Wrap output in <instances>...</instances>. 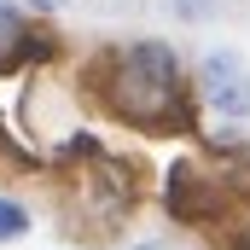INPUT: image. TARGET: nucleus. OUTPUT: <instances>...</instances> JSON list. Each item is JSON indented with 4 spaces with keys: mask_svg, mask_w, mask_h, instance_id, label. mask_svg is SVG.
<instances>
[{
    "mask_svg": "<svg viewBox=\"0 0 250 250\" xmlns=\"http://www.w3.org/2000/svg\"><path fill=\"white\" fill-rule=\"evenodd\" d=\"M105 99L111 111L134 128H187V76H181V59L169 41H128L123 53L111 59V76H105Z\"/></svg>",
    "mask_w": 250,
    "mask_h": 250,
    "instance_id": "f257e3e1",
    "label": "nucleus"
},
{
    "mask_svg": "<svg viewBox=\"0 0 250 250\" xmlns=\"http://www.w3.org/2000/svg\"><path fill=\"white\" fill-rule=\"evenodd\" d=\"M198 99L215 117H250V70L239 53H209L198 59Z\"/></svg>",
    "mask_w": 250,
    "mask_h": 250,
    "instance_id": "f03ea898",
    "label": "nucleus"
},
{
    "mask_svg": "<svg viewBox=\"0 0 250 250\" xmlns=\"http://www.w3.org/2000/svg\"><path fill=\"white\" fill-rule=\"evenodd\" d=\"M59 53V41L41 29V23H29L23 18V6H12V0H0V76H12V70H23V64H41Z\"/></svg>",
    "mask_w": 250,
    "mask_h": 250,
    "instance_id": "7ed1b4c3",
    "label": "nucleus"
},
{
    "mask_svg": "<svg viewBox=\"0 0 250 250\" xmlns=\"http://www.w3.org/2000/svg\"><path fill=\"white\" fill-rule=\"evenodd\" d=\"M163 209L175 221H215L221 215V187L209 175H198L192 163H175L169 169V187H163Z\"/></svg>",
    "mask_w": 250,
    "mask_h": 250,
    "instance_id": "20e7f679",
    "label": "nucleus"
},
{
    "mask_svg": "<svg viewBox=\"0 0 250 250\" xmlns=\"http://www.w3.org/2000/svg\"><path fill=\"white\" fill-rule=\"evenodd\" d=\"M23 233H29V209L0 192V245H12V239H23Z\"/></svg>",
    "mask_w": 250,
    "mask_h": 250,
    "instance_id": "39448f33",
    "label": "nucleus"
},
{
    "mask_svg": "<svg viewBox=\"0 0 250 250\" xmlns=\"http://www.w3.org/2000/svg\"><path fill=\"white\" fill-rule=\"evenodd\" d=\"M169 6H175V18H181V23H204V18H215V6H221V0H169Z\"/></svg>",
    "mask_w": 250,
    "mask_h": 250,
    "instance_id": "423d86ee",
    "label": "nucleus"
},
{
    "mask_svg": "<svg viewBox=\"0 0 250 250\" xmlns=\"http://www.w3.org/2000/svg\"><path fill=\"white\" fill-rule=\"evenodd\" d=\"M239 250H250V233H245V239H239Z\"/></svg>",
    "mask_w": 250,
    "mask_h": 250,
    "instance_id": "0eeeda50",
    "label": "nucleus"
},
{
    "mask_svg": "<svg viewBox=\"0 0 250 250\" xmlns=\"http://www.w3.org/2000/svg\"><path fill=\"white\" fill-rule=\"evenodd\" d=\"M140 250H169V245H140Z\"/></svg>",
    "mask_w": 250,
    "mask_h": 250,
    "instance_id": "6e6552de",
    "label": "nucleus"
}]
</instances>
